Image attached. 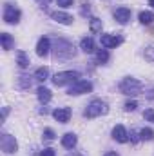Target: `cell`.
Wrapping results in <instances>:
<instances>
[{
	"instance_id": "36",
	"label": "cell",
	"mask_w": 154,
	"mask_h": 156,
	"mask_svg": "<svg viewBox=\"0 0 154 156\" xmlns=\"http://www.w3.org/2000/svg\"><path fill=\"white\" fill-rule=\"evenodd\" d=\"M149 5H152L154 7V0H149Z\"/></svg>"
},
{
	"instance_id": "8",
	"label": "cell",
	"mask_w": 154,
	"mask_h": 156,
	"mask_svg": "<svg viewBox=\"0 0 154 156\" xmlns=\"http://www.w3.org/2000/svg\"><path fill=\"white\" fill-rule=\"evenodd\" d=\"M100 42H102V45L105 49H113V47H118L123 42V38L121 37H116V35H102L100 37Z\"/></svg>"
},
{
	"instance_id": "32",
	"label": "cell",
	"mask_w": 154,
	"mask_h": 156,
	"mask_svg": "<svg viewBox=\"0 0 154 156\" xmlns=\"http://www.w3.org/2000/svg\"><path fill=\"white\" fill-rule=\"evenodd\" d=\"M40 156H54V149H51V147H47V149H44Z\"/></svg>"
},
{
	"instance_id": "17",
	"label": "cell",
	"mask_w": 154,
	"mask_h": 156,
	"mask_svg": "<svg viewBox=\"0 0 154 156\" xmlns=\"http://www.w3.org/2000/svg\"><path fill=\"white\" fill-rule=\"evenodd\" d=\"M16 64H18L22 69L29 67V56H27L24 51H18V53H16Z\"/></svg>"
},
{
	"instance_id": "23",
	"label": "cell",
	"mask_w": 154,
	"mask_h": 156,
	"mask_svg": "<svg viewBox=\"0 0 154 156\" xmlns=\"http://www.w3.org/2000/svg\"><path fill=\"white\" fill-rule=\"evenodd\" d=\"M140 138H142V140L151 142V140L154 138V131H152V129H149V127H143V129L140 131Z\"/></svg>"
},
{
	"instance_id": "9",
	"label": "cell",
	"mask_w": 154,
	"mask_h": 156,
	"mask_svg": "<svg viewBox=\"0 0 154 156\" xmlns=\"http://www.w3.org/2000/svg\"><path fill=\"white\" fill-rule=\"evenodd\" d=\"M114 20L118 24L125 26V24L131 20V9H129V7H118L114 11Z\"/></svg>"
},
{
	"instance_id": "33",
	"label": "cell",
	"mask_w": 154,
	"mask_h": 156,
	"mask_svg": "<svg viewBox=\"0 0 154 156\" xmlns=\"http://www.w3.org/2000/svg\"><path fill=\"white\" fill-rule=\"evenodd\" d=\"M145 96H147L149 100H154V89H151V91H149V93H147Z\"/></svg>"
},
{
	"instance_id": "2",
	"label": "cell",
	"mask_w": 154,
	"mask_h": 156,
	"mask_svg": "<svg viewBox=\"0 0 154 156\" xmlns=\"http://www.w3.org/2000/svg\"><path fill=\"white\" fill-rule=\"evenodd\" d=\"M118 89H120V93L121 94H140L142 91H143V83L140 82V80H136V78H131V76H127V78H123L121 82H120V85H118Z\"/></svg>"
},
{
	"instance_id": "28",
	"label": "cell",
	"mask_w": 154,
	"mask_h": 156,
	"mask_svg": "<svg viewBox=\"0 0 154 156\" xmlns=\"http://www.w3.org/2000/svg\"><path fill=\"white\" fill-rule=\"evenodd\" d=\"M143 118H145L147 122H152V123H154V109H145Z\"/></svg>"
},
{
	"instance_id": "27",
	"label": "cell",
	"mask_w": 154,
	"mask_h": 156,
	"mask_svg": "<svg viewBox=\"0 0 154 156\" xmlns=\"http://www.w3.org/2000/svg\"><path fill=\"white\" fill-rule=\"evenodd\" d=\"M44 140L45 142H53L54 140V131L53 129H44Z\"/></svg>"
},
{
	"instance_id": "3",
	"label": "cell",
	"mask_w": 154,
	"mask_h": 156,
	"mask_svg": "<svg viewBox=\"0 0 154 156\" xmlns=\"http://www.w3.org/2000/svg\"><path fill=\"white\" fill-rule=\"evenodd\" d=\"M109 111V107H107V104L103 102V100H93L87 107H85V111H83V116L85 118H96V116H102V115H105Z\"/></svg>"
},
{
	"instance_id": "6",
	"label": "cell",
	"mask_w": 154,
	"mask_h": 156,
	"mask_svg": "<svg viewBox=\"0 0 154 156\" xmlns=\"http://www.w3.org/2000/svg\"><path fill=\"white\" fill-rule=\"evenodd\" d=\"M0 147H2V151H4L5 154H13V153L18 151V144H16L15 136H11V134H7V133H4V134L0 136Z\"/></svg>"
},
{
	"instance_id": "10",
	"label": "cell",
	"mask_w": 154,
	"mask_h": 156,
	"mask_svg": "<svg viewBox=\"0 0 154 156\" xmlns=\"http://www.w3.org/2000/svg\"><path fill=\"white\" fill-rule=\"evenodd\" d=\"M53 116H54L56 122H60V123H67L69 118H71V109L69 107H58V109L53 111Z\"/></svg>"
},
{
	"instance_id": "30",
	"label": "cell",
	"mask_w": 154,
	"mask_h": 156,
	"mask_svg": "<svg viewBox=\"0 0 154 156\" xmlns=\"http://www.w3.org/2000/svg\"><path fill=\"white\" fill-rule=\"evenodd\" d=\"M56 4L60 7H71L73 5V0H56Z\"/></svg>"
},
{
	"instance_id": "26",
	"label": "cell",
	"mask_w": 154,
	"mask_h": 156,
	"mask_svg": "<svg viewBox=\"0 0 154 156\" xmlns=\"http://www.w3.org/2000/svg\"><path fill=\"white\" fill-rule=\"evenodd\" d=\"M80 13H82V16H87V15L91 13V2H87V0L82 2V11H80Z\"/></svg>"
},
{
	"instance_id": "4",
	"label": "cell",
	"mask_w": 154,
	"mask_h": 156,
	"mask_svg": "<svg viewBox=\"0 0 154 156\" xmlns=\"http://www.w3.org/2000/svg\"><path fill=\"white\" fill-rule=\"evenodd\" d=\"M78 80H80V73H76V71H64V73H56L53 76V83L56 87H62L65 83H75Z\"/></svg>"
},
{
	"instance_id": "22",
	"label": "cell",
	"mask_w": 154,
	"mask_h": 156,
	"mask_svg": "<svg viewBox=\"0 0 154 156\" xmlns=\"http://www.w3.org/2000/svg\"><path fill=\"white\" fill-rule=\"evenodd\" d=\"M18 87L24 89V91L29 89V87H31V78L27 76V75H20V76H18Z\"/></svg>"
},
{
	"instance_id": "19",
	"label": "cell",
	"mask_w": 154,
	"mask_h": 156,
	"mask_svg": "<svg viewBox=\"0 0 154 156\" xmlns=\"http://www.w3.org/2000/svg\"><path fill=\"white\" fill-rule=\"evenodd\" d=\"M0 40H2V47H4L5 51H9V49L13 47V44H15L9 33H2V35H0Z\"/></svg>"
},
{
	"instance_id": "7",
	"label": "cell",
	"mask_w": 154,
	"mask_h": 156,
	"mask_svg": "<svg viewBox=\"0 0 154 156\" xmlns=\"http://www.w3.org/2000/svg\"><path fill=\"white\" fill-rule=\"evenodd\" d=\"M93 91V83L89 82V80H78V82H75L71 87H69V94L73 96H78V94H83V93H91Z\"/></svg>"
},
{
	"instance_id": "24",
	"label": "cell",
	"mask_w": 154,
	"mask_h": 156,
	"mask_svg": "<svg viewBox=\"0 0 154 156\" xmlns=\"http://www.w3.org/2000/svg\"><path fill=\"white\" fill-rule=\"evenodd\" d=\"M96 60L102 62V64H105V62L109 60V53H107V49H98V51H96Z\"/></svg>"
},
{
	"instance_id": "34",
	"label": "cell",
	"mask_w": 154,
	"mask_h": 156,
	"mask_svg": "<svg viewBox=\"0 0 154 156\" xmlns=\"http://www.w3.org/2000/svg\"><path fill=\"white\" fill-rule=\"evenodd\" d=\"M103 156H120L118 153H114V151H109V153H105Z\"/></svg>"
},
{
	"instance_id": "31",
	"label": "cell",
	"mask_w": 154,
	"mask_h": 156,
	"mask_svg": "<svg viewBox=\"0 0 154 156\" xmlns=\"http://www.w3.org/2000/svg\"><path fill=\"white\" fill-rule=\"evenodd\" d=\"M129 136H131V142H132V144H136L138 140H142V138H140V133H136V131H131Z\"/></svg>"
},
{
	"instance_id": "20",
	"label": "cell",
	"mask_w": 154,
	"mask_h": 156,
	"mask_svg": "<svg viewBox=\"0 0 154 156\" xmlns=\"http://www.w3.org/2000/svg\"><path fill=\"white\" fill-rule=\"evenodd\" d=\"M49 76V69L47 67H38L37 71H35V80L37 82H45Z\"/></svg>"
},
{
	"instance_id": "25",
	"label": "cell",
	"mask_w": 154,
	"mask_h": 156,
	"mask_svg": "<svg viewBox=\"0 0 154 156\" xmlns=\"http://www.w3.org/2000/svg\"><path fill=\"white\" fill-rule=\"evenodd\" d=\"M143 56H145L149 62H154V44H152V45H147V47H145Z\"/></svg>"
},
{
	"instance_id": "5",
	"label": "cell",
	"mask_w": 154,
	"mask_h": 156,
	"mask_svg": "<svg viewBox=\"0 0 154 156\" xmlns=\"http://www.w3.org/2000/svg\"><path fill=\"white\" fill-rule=\"evenodd\" d=\"M20 16H22V13H20L18 7H15L13 4H5L4 5V22L5 24H18Z\"/></svg>"
},
{
	"instance_id": "18",
	"label": "cell",
	"mask_w": 154,
	"mask_h": 156,
	"mask_svg": "<svg viewBox=\"0 0 154 156\" xmlns=\"http://www.w3.org/2000/svg\"><path fill=\"white\" fill-rule=\"evenodd\" d=\"M138 18H140V22H142V24L149 26V24H152V22H154V13H151V11H142Z\"/></svg>"
},
{
	"instance_id": "13",
	"label": "cell",
	"mask_w": 154,
	"mask_h": 156,
	"mask_svg": "<svg viewBox=\"0 0 154 156\" xmlns=\"http://www.w3.org/2000/svg\"><path fill=\"white\" fill-rule=\"evenodd\" d=\"M49 49H51V42L47 37H42L38 40V44H37V55L38 56H45L47 53H49Z\"/></svg>"
},
{
	"instance_id": "1",
	"label": "cell",
	"mask_w": 154,
	"mask_h": 156,
	"mask_svg": "<svg viewBox=\"0 0 154 156\" xmlns=\"http://www.w3.org/2000/svg\"><path fill=\"white\" fill-rule=\"evenodd\" d=\"M53 49H54V58L56 60H69V58H75V55H76L75 45L65 38H56Z\"/></svg>"
},
{
	"instance_id": "35",
	"label": "cell",
	"mask_w": 154,
	"mask_h": 156,
	"mask_svg": "<svg viewBox=\"0 0 154 156\" xmlns=\"http://www.w3.org/2000/svg\"><path fill=\"white\" fill-rule=\"evenodd\" d=\"M67 156H83L82 153H76V151H73V153H69Z\"/></svg>"
},
{
	"instance_id": "21",
	"label": "cell",
	"mask_w": 154,
	"mask_h": 156,
	"mask_svg": "<svg viewBox=\"0 0 154 156\" xmlns=\"http://www.w3.org/2000/svg\"><path fill=\"white\" fill-rule=\"evenodd\" d=\"M89 29H91V33H94V35H96V33H100V31H102V20L93 16V18H91V22H89Z\"/></svg>"
},
{
	"instance_id": "15",
	"label": "cell",
	"mask_w": 154,
	"mask_h": 156,
	"mask_svg": "<svg viewBox=\"0 0 154 156\" xmlns=\"http://www.w3.org/2000/svg\"><path fill=\"white\" fill-rule=\"evenodd\" d=\"M80 47H82V51H85V53H93V51H94V40L89 38V37H85V38H82V42H80Z\"/></svg>"
},
{
	"instance_id": "12",
	"label": "cell",
	"mask_w": 154,
	"mask_h": 156,
	"mask_svg": "<svg viewBox=\"0 0 154 156\" xmlns=\"http://www.w3.org/2000/svg\"><path fill=\"white\" fill-rule=\"evenodd\" d=\"M113 138H114L116 142H120V144H125L129 140V133H127V129L123 125H116L114 129H113Z\"/></svg>"
},
{
	"instance_id": "11",
	"label": "cell",
	"mask_w": 154,
	"mask_h": 156,
	"mask_svg": "<svg viewBox=\"0 0 154 156\" xmlns=\"http://www.w3.org/2000/svg\"><path fill=\"white\" fill-rule=\"evenodd\" d=\"M51 18L56 20L58 24H64V26H71L73 24V16L67 15V13H64V11H53L51 13Z\"/></svg>"
},
{
	"instance_id": "29",
	"label": "cell",
	"mask_w": 154,
	"mask_h": 156,
	"mask_svg": "<svg viewBox=\"0 0 154 156\" xmlns=\"http://www.w3.org/2000/svg\"><path fill=\"white\" fill-rule=\"evenodd\" d=\"M136 107H138V102H134V100H132V102H127V104L123 105L125 111H136Z\"/></svg>"
},
{
	"instance_id": "14",
	"label": "cell",
	"mask_w": 154,
	"mask_h": 156,
	"mask_svg": "<svg viewBox=\"0 0 154 156\" xmlns=\"http://www.w3.org/2000/svg\"><path fill=\"white\" fill-rule=\"evenodd\" d=\"M76 134H73V133H67V134H64V138H62V145L65 147V149H73L75 145H76Z\"/></svg>"
},
{
	"instance_id": "16",
	"label": "cell",
	"mask_w": 154,
	"mask_h": 156,
	"mask_svg": "<svg viewBox=\"0 0 154 156\" xmlns=\"http://www.w3.org/2000/svg\"><path fill=\"white\" fill-rule=\"evenodd\" d=\"M37 96H38V100L42 102V104H47V102L51 100V91H49L47 87H38Z\"/></svg>"
}]
</instances>
